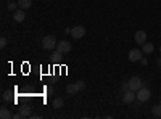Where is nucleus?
<instances>
[{"mask_svg": "<svg viewBox=\"0 0 161 119\" xmlns=\"http://www.w3.org/2000/svg\"><path fill=\"white\" fill-rule=\"evenodd\" d=\"M57 45H58V42L53 35H45L42 39V47L45 50H53V48H57Z\"/></svg>", "mask_w": 161, "mask_h": 119, "instance_id": "nucleus-1", "label": "nucleus"}, {"mask_svg": "<svg viewBox=\"0 0 161 119\" xmlns=\"http://www.w3.org/2000/svg\"><path fill=\"white\" fill-rule=\"evenodd\" d=\"M18 5H19V8H23V10H28V8L32 5V0H18Z\"/></svg>", "mask_w": 161, "mask_h": 119, "instance_id": "nucleus-14", "label": "nucleus"}, {"mask_svg": "<svg viewBox=\"0 0 161 119\" xmlns=\"http://www.w3.org/2000/svg\"><path fill=\"white\" fill-rule=\"evenodd\" d=\"M2 98H3V101H8V100H11V94H10V92H5Z\"/></svg>", "mask_w": 161, "mask_h": 119, "instance_id": "nucleus-19", "label": "nucleus"}, {"mask_svg": "<svg viewBox=\"0 0 161 119\" xmlns=\"http://www.w3.org/2000/svg\"><path fill=\"white\" fill-rule=\"evenodd\" d=\"M159 105H161V101H159Z\"/></svg>", "mask_w": 161, "mask_h": 119, "instance_id": "nucleus-27", "label": "nucleus"}, {"mask_svg": "<svg viewBox=\"0 0 161 119\" xmlns=\"http://www.w3.org/2000/svg\"><path fill=\"white\" fill-rule=\"evenodd\" d=\"M0 47H2V48H5V47H7V39H5V37L0 39Z\"/></svg>", "mask_w": 161, "mask_h": 119, "instance_id": "nucleus-20", "label": "nucleus"}, {"mask_svg": "<svg viewBox=\"0 0 161 119\" xmlns=\"http://www.w3.org/2000/svg\"><path fill=\"white\" fill-rule=\"evenodd\" d=\"M13 117H15V119H19V117H23V116H21V113H18V114H13Z\"/></svg>", "mask_w": 161, "mask_h": 119, "instance_id": "nucleus-23", "label": "nucleus"}, {"mask_svg": "<svg viewBox=\"0 0 161 119\" xmlns=\"http://www.w3.org/2000/svg\"><path fill=\"white\" fill-rule=\"evenodd\" d=\"M63 32H64V34H71V29H69V28H66Z\"/></svg>", "mask_w": 161, "mask_h": 119, "instance_id": "nucleus-24", "label": "nucleus"}, {"mask_svg": "<svg viewBox=\"0 0 161 119\" xmlns=\"http://www.w3.org/2000/svg\"><path fill=\"white\" fill-rule=\"evenodd\" d=\"M57 50H60L61 53H69V51H71V44L68 41H61V42H58Z\"/></svg>", "mask_w": 161, "mask_h": 119, "instance_id": "nucleus-6", "label": "nucleus"}, {"mask_svg": "<svg viewBox=\"0 0 161 119\" xmlns=\"http://www.w3.org/2000/svg\"><path fill=\"white\" fill-rule=\"evenodd\" d=\"M61 55H63V53H61L60 50H55V51L52 53V60H53V61H58V60L61 58Z\"/></svg>", "mask_w": 161, "mask_h": 119, "instance_id": "nucleus-18", "label": "nucleus"}, {"mask_svg": "<svg viewBox=\"0 0 161 119\" xmlns=\"http://www.w3.org/2000/svg\"><path fill=\"white\" fill-rule=\"evenodd\" d=\"M121 87H123V90L126 92V90H129V82H123V85H121Z\"/></svg>", "mask_w": 161, "mask_h": 119, "instance_id": "nucleus-22", "label": "nucleus"}, {"mask_svg": "<svg viewBox=\"0 0 161 119\" xmlns=\"http://www.w3.org/2000/svg\"><path fill=\"white\" fill-rule=\"evenodd\" d=\"M152 114L155 117H161V105H155V106L152 108Z\"/></svg>", "mask_w": 161, "mask_h": 119, "instance_id": "nucleus-16", "label": "nucleus"}, {"mask_svg": "<svg viewBox=\"0 0 161 119\" xmlns=\"http://www.w3.org/2000/svg\"><path fill=\"white\" fill-rule=\"evenodd\" d=\"M0 117L2 119H10V117H13V114H11V111L8 108H0Z\"/></svg>", "mask_w": 161, "mask_h": 119, "instance_id": "nucleus-13", "label": "nucleus"}, {"mask_svg": "<svg viewBox=\"0 0 161 119\" xmlns=\"http://www.w3.org/2000/svg\"><path fill=\"white\" fill-rule=\"evenodd\" d=\"M136 98H137V92H134V90H126L124 92V97H123L124 103H132Z\"/></svg>", "mask_w": 161, "mask_h": 119, "instance_id": "nucleus-7", "label": "nucleus"}, {"mask_svg": "<svg viewBox=\"0 0 161 119\" xmlns=\"http://www.w3.org/2000/svg\"><path fill=\"white\" fill-rule=\"evenodd\" d=\"M159 51H161V47H159Z\"/></svg>", "mask_w": 161, "mask_h": 119, "instance_id": "nucleus-26", "label": "nucleus"}, {"mask_svg": "<svg viewBox=\"0 0 161 119\" xmlns=\"http://www.w3.org/2000/svg\"><path fill=\"white\" fill-rule=\"evenodd\" d=\"M19 113H21V116L23 117H31L32 114H31V108L29 106H23L21 110H19Z\"/></svg>", "mask_w": 161, "mask_h": 119, "instance_id": "nucleus-15", "label": "nucleus"}, {"mask_svg": "<svg viewBox=\"0 0 161 119\" xmlns=\"http://www.w3.org/2000/svg\"><path fill=\"white\" fill-rule=\"evenodd\" d=\"M153 50H155V47H153V44H147V42H145V44L142 45V51H143V53H145V55H150V53H152V51H153Z\"/></svg>", "mask_w": 161, "mask_h": 119, "instance_id": "nucleus-12", "label": "nucleus"}, {"mask_svg": "<svg viewBox=\"0 0 161 119\" xmlns=\"http://www.w3.org/2000/svg\"><path fill=\"white\" fill-rule=\"evenodd\" d=\"M71 35L74 39H82L86 35V28L84 26H74V28L71 29Z\"/></svg>", "mask_w": 161, "mask_h": 119, "instance_id": "nucleus-4", "label": "nucleus"}, {"mask_svg": "<svg viewBox=\"0 0 161 119\" xmlns=\"http://www.w3.org/2000/svg\"><path fill=\"white\" fill-rule=\"evenodd\" d=\"M158 64H159V66H161V58H159V60H158Z\"/></svg>", "mask_w": 161, "mask_h": 119, "instance_id": "nucleus-25", "label": "nucleus"}, {"mask_svg": "<svg viewBox=\"0 0 161 119\" xmlns=\"http://www.w3.org/2000/svg\"><path fill=\"white\" fill-rule=\"evenodd\" d=\"M129 90H134V92H139L142 87H143V82H142V79L140 77H137V76H134V77H130L129 79Z\"/></svg>", "mask_w": 161, "mask_h": 119, "instance_id": "nucleus-2", "label": "nucleus"}, {"mask_svg": "<svg viewBox=\"0 0 161 119\" xmlns=\"http://www.w3.org/2000/svg\"><path fill=\"white\" fill-rule=\"evenodd\" d=\"M45 92H47V94H48V95H52V94H53V87H52V85H48V87H45Z\"/></svg>", "mask_w": 161, "mask_h": 119, "instance_id": "nucleus-21", "label": "nucleus"}, {"mask_svg": "<svg viewBox=\"0 0 161 119\" xmlns=\"http://www.w3.org/2000/svg\"><path fill=\"white\" fill-rule=\"evenodd\" d=\"M150 97H152V92H150L148 87H142V89L137 92V100H139L140 103H143V101H147V100H150Z\"/></svg>", "mask_w": 161, "mask_h": 119, "instance_id": "nucleus-3", "label": "nucleus"}, {"mask_svg": "<svg viewBox=\"0 0 161 119\" xmlns=\"http://www.w3.org/2000/svg\"><path fill=\"white\" fill-rule=\"evenodd\" d=\"M24 18H26V15H24V10H23V8H19V10H16V11H13V19H15L16 23H23Z\"/></svg>", "mask_w": 161, "mask_h": 119, "instance_id": "nucleus-9", "label": "nucleus"}, {"mask_svg": "<svg viewBox=\"0 0 161 119\" xmlns=\"http://www.w3.org/2000/svg\"><path fill=\"white\" fill-rule=\"evenodd\" d=\"M66 92H68V95H74V94H77V92H79L77 84H76V82H74V84H68V85H66Z\"/></svg>", "mask_w": 161, "mask_h": 119, "instance_id": "nucleus-10", "label": "nucleus"}, {"mask_svg": "<svg viewBox=\"0 0 161 119\" xmlns=\"http://www.w3.org/2000/svg\"><path fill=\"white\" fill-rule=\"evenodd\" d=\"M142 53H143L142 50H139V48H132V50L129 51L127 58H129L130 61H140V60H142Z\"/></svg>", "mask_w": 161, "mask_h": 119, "instance_id": "nucleus-5", "label": "nucleus"}, {"mask_svg": "<svg viewBox=\"0 0 161 119\" xmlns=\"http://www.w3.org/2000/svg\"><path fill=\"white\" fill-rule=\"evenodd\" d=\"M18 7H19V5H18V3H15V2H8V5H7L8 11H11V13H13V11H16V10H18Z\"/></svg>", "mask_w": 161, "mask_h": 119, "instance_id": "nucleus-17", "label": "nucleus"}, {"mask_svg": "<svg viewBox=\"0 0 161 119\" xmlns=\"http://www.w3.org/2000/svg\"><path fill=\"white\" fill-rule=\"evenodd\" d=\"M63 105H64V100H63V98H60V97H58V98H55V100L52 101V106L55 108V110H61V108H63Z\"/></svg>", "mask_w": 161, "mask_h": 119, "instance_id": "nucleus-11", "label": "nucleus"}, {"mask_svg": "<svg viewBox=\"0 0 161 119\" xmlns=\"http://www.w3.org/2000/svg\"><path fill=\"white\" fill-rule=\"evenodd\" d=\"M134 39H136V42H137L139 45H143V44L147 42V32H145V31H137L136 35H134Z\"/></svg>", "mask_w": 161, "mask_h": 119, "instance_id": "nucleus-8", "label": "nucleus"}]
</instances>
